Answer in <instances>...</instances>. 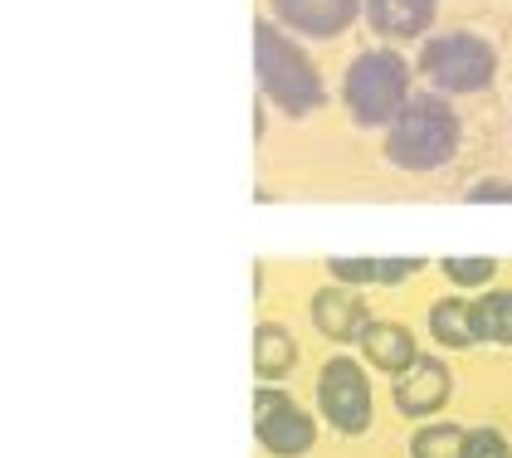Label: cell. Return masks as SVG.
Wrapping results in <instances>:
<instances>
[{
    "label": "cell",
    "mask_w": 512,
    "mask_h": 458,
    "mask_svg": "<svg viewBox=\"0 0 512 458\" xmlns=\"http://www.w3.org/2000/svg\"><path fill=\"white\" fill-rule=\"evenodd\" d=\"M254 78H259V98L283 117H313L327 103V83L317 74L313 54L303 49L298 35L278 30L274 20L254 25Z\"/></svg>",
    "instance_id": "cell-1"
},
{
    "label": "cell",
    "mask_w": 512,
    "mask_h": 458,
    "mask_svg": "<svg viewBox=\"0 0 512 458\" xmlns=\"http://www.w3.org/2000/svg\"><path fill=\"white\" fill-rule=\"evenodd\" d=\"M464 147V122L444 93H415L400 117L386 127V161L405 176H430L444 171Z\"/></svg>",
    "instance_id": "cell-2"
},
{
    "label": "cell",
    "mask_w": 512,
    "mask_h": 458,
    "mask_svg": "<svg viewBox=\"0 0 512 458\" xmlns=\"http://www.w3.org/2000/svg\"><path fill=\"white\" fill-rule=\"evenodd\" d=\"M410 98H415V64L395 44L361 49L342 74V103L356 127H391Z\"/></svg>",
    "instance_id": "cell-3"
},
{
    "label": "cell",
    "mask_w": 512,
    "mask_h": 458,
    "mask_svg": "<svg viewBox=\"0 0 512 458\" xmlns=\"http://www.w3.org/2000/svg\"><path fill=\"white\" fill-rule=\"evenodd\" d=\"M415 74L430 83V93H444V98L488 93L498 78V49L473 30H444V35L420 39Z\"/></svg>",
    "instance_id": "cell-4"
},
{
    "label": "cell",
    "mask_w": 512,
    "mask_h": 458,
    "mask_svg": "<svg viewBox=\"0 0 512 458\" xmlns=\"http://www.w3.org/2000/svg\"><path fill=\"white\" fill-rule=\"evenodd\" d=\"M317 415L332 424L337 434H366L371 420H376V405H371V376H366V366L356 361V356H327L322 361V371H317Z\"/></svg>",
    "instance_id": "cell-5"
},
{
    "label": "cell",
    "mask_w": 512,
    "mask_h": 458,
    "mask_svg": "<svg viewBox=\"0 0 512 458\" xmlns=\"http://www.w3.org/2000/svg\"><path fill=\"white\" fill-rule=\"evenodd\" d=\"M254 439L259 449L274 458H303L317 444V420L278 385H259L254 390Z\"/></svg>",
    "instance_id": "cell-6"
},
{
    "label": "cell",
    "mask_w": 512,
    "mask_h": 458,
    "mask_svg": "<svg viewBox=\"0 0 512 458\" xmlns=\"http://www.w3.org/2000/svg\"><path fill=\"white\" fill-rule=\"evenodd\" d=\"M391 395H395V410H400L405 420H434V415L449 405V395H454V371H449L444 356L420 351V361L395 376Z\"/></svg>",
    "instance_id": "cell-7"
},
{
    "label": "cell",
    "mask_w": 512,
    "mask_h": 458,
    "mask_svg": "<svg viewBox=\"0 0 512 458\" xmlns=\"http://www.w3.org/2000/svg\"><path fill=\"white\" fill-rule=\"evenodd\" d=\"M269 20L298 39H342L361 20V0H269Z\"/></svg>",
    "instance_id": "cell-8"
},
{
    "label": "cell",
    "mask_w": 512,
    "mask_h": 458,
    "mask_svg": "<svg viewBox=\"0 0 512 458\" xmlns=\"http://www.w3.org/2000/svg\"><path fill=\"white\" fill-rule=\"evenodd\" d=\"M308 317H313V327L327 337V342H356L376 317H371V307L366 298L347 288V283H332V288H317L313 303H308Z\"/></svg>",
    "instance_id": "cell-9"
},
{
    "label": "cell",
    "mask_w": 512,
    "mask_h": 458,
    "mask_svg": "<svg viewBox=\"0 0 512 458\" xmlns=\"http://www.w3.org/2000/svg\"><path fill=\"white\" fill-rule=\"evenodd\" d=\"M361 15L386 44H410L434 35L439 0H361Z\"/></svg>",
    "instance_id": "cell-10"
},
{
    "label": "cell",
    "mask_w": 512,
    "mask_h": 458,
    "mask_svg": "<svg viewBox=\"0 0 512 458\" xmlns=\"http://www.w3.org/2000/svg\"><path fill=\"white\" fill-rule=\"evenodd\" d=\"M356 346H361V361L376 366V371H386L391 381L420 361V342H415V332H410L405 322H371V327L356 337Z\"/></svg>",
    "instance_id": "cell-11"
},
{
    "label": "cell",
    "mask_w": 512,
    "mask_h": 458,
    "mask_svg": "<svg viewBox=\"0 0 512 458\" xmlns=\"http://www.w3.org/2000/svg\"><path fill=\"white\" fill-rule=\"evenodd\" d=\"M298 366V342L283 322H259L254 327V376L264 385L274 381H288Z\"/></svg>",
    "instance_id": "cell-12"
},
{
    "label": "cell",
    "mask_w": 512,
    "mask_h": 458,
    "mask_svg": "<svg viewBox=\"0 0 512 458\" xmlns=\"http://www.w3.org/2000/svg\"><path fill=\"white\" fill-rule=\"evenodd\" d=\"M469 307L473 303H469V298H459V293L434 298L430 312H425L434 346H449V351H469V346H478V337H473V322H469Z\"/></svg>",
    "instance_id": "cell-13"
},
{
    "label": "cell",
    "mask_w": 512,
    "mask_h": 458,
    "mask_svg": "<svg viewBox=\"0 0 512 458\" xmlns=\"http://www.w3.org/2000/svg\"><path fill=\"white\" fill-rule=\"evenodd\" d=\"M469 322L478 346H512V288H488L483 298H473Z\"/></svg>",
    "instance_id": "cell-14"
},
{
    "label": "cell",
    "mask_w": 512,
    "mask_h": 458,
    "mask_svg": "<svg viewBox=\"0 0 512 458\" xmlns=\"http://www.w3.org/2000/svg\"><path fill=\"white\" fill-rule=\"evenodd\" d=\"M464 439H469L464 424H420L410 434V458H464Z\"/></svg>",
    "instance_id": "cell-15"
},
{
    "label": "cell",
    "mask_w": 512,
    "mask_h": 458,
    "mask_svg": "<svg viewBox=\"0 0 512 458\" xmlns=\"http://www.w3.org/2000/svg\"><path fill=\"white\" fill-rule=\"evenodd\" d=\"M439 273L454 288H488L498 278V259H488V254H449V259H439Z\"/></svg>",
    "instance_id": "cell-16"
},
{
    "label": "cell",
    "mask_w": 512,
    "mask_h": 458,
    "mask_svg": "<svg viewBox=\"0 0 512 458\" xmlns=\"http://www.w3.org/2000/svg\"><path fill=\"white\" fill-rule=\"evenodd\" d=\"M327 273L347 288H376V259H352V254H332Z\"/></svg>",
    "instance_id": "cell-17"
},
{
    "label": "cell",
    "mask_w": 512,
    "mask_h": 458,
    "mask_svg": "<svg viewBox=\"0 0 512 458\" xmlns=\"http://www.w3.org/2000/svg\"><path fill=\"white\" fill-rule=\"evenodd\" d=\"M464 458H512V444L498 429L478 424V429H469V439H464Z\"/></svg>",
    "instance_id": "cell-18"
},
{
    "label": "cell",
    "mask_w": 512,
    "mask_h": 458,
    "mask_svg": "<svg viewBox=\"0 0 512 458\" xmlns=\"http://www.w3.org/2000/svg\"><path fill=\"white\" fill-rule=\"evenodd\" d=\"M464 200L469 205H512V181H503V176H478L469 191H464Z\"/></svg>",
    "instance_id": "cell-19"
},
{
    "label": "cell",
    "mask_w": 512,
    "mask_h": 458,
    "mask_svg": "<svg viewBox=\"0 0 512 458\" xmlns=\"http://www.w3.org/2000/svg\"><path fill=\"white\" fill-rule=\"evenodd\" d=\"M420 268H425V259H415V254H405V259H376V283H381V288H395V283L415 278Z\"/></svg>",
    "instance_id": "cell-20"
}]
</instances>
